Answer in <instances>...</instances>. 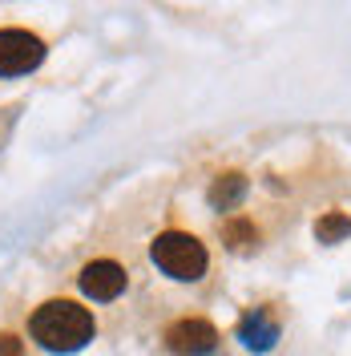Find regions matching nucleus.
I'll use <instances>...</instances> for the list:
<instances>
[{"label":"nucleus","mask_w":351,"mask_h":356,"mask_svg":"<svg viewBox=\"0 0 351 356\" xmlns=\"http://www.w3.org/2000/svg\"><path fill=\"white\" fill-rule=\"evenodd\" d=\"M166 344L178 356H206V353H214V344H219V328L206 324V320H178L174 328L166 332Z\"/></svg>","instance_id":"4"},{"label":"nucleus","mask_w":351,"mask_h":356,"mask_svg":"<svg viewBox=\"0 0 351 356\" xmlns=\"http://www.w3.org/2000/svg\"><path fill=\"white\" fill-rule=\"evenodd\" d=\"M0 356H21V340L17 336H0Z\"/></svg>","instance_id":"10"},{"label":"nucleus","mask_w":351,"mask_h":356,"mask_svg":"<svg viewBox=\"0 0 351 356\" xmlns=\"http://www.w3.org/2000/svg\"><path fill=\"white\" fill-rule=\"evenodd\" d=\"M242 195H246V178L239 170H230V175H219L214 178V186H210V207H219V211H230V207H239Z\"/></svg>","instance_id":"7"},{"label":"nucleus","mask_w":351,"mask_h":356,"mask_svg":"<svg viewBox=\"0 0 351 356\" xmlns=\"http://www.w3.org/2000/svg\"><path fill=\"white\" fill-rule=\"evenodd\" d=\"M150 255H154V264L166 275H174L182 284H190V280H198L206 271V247L198 243L194 235H182V231L157 235L154 247H150Z\"/></svg>","instance_id":"2"},{"label":"nucleus","mask_w":351,"mask_h":356,"mask_svg":"<svg viewBox=\"0 0 351 356\" xmlns=\"http://www.w3.org/2000/svg\"><path fill=\"white\" fill-rule=\"evenodd\" d=\"M81 291L89 300H117L126 291V271L110 259H97L81 271Z\"/></svg>","instance_id":"5"},{"label":"nucleus","mask_w":351,"mask_h":356,"mask_svg":"<svg viewBox=\"0 0 351 356\" xmlns=\"http://www.w3.org/2000/svg\"><path fill=\"white\" fill-rule=\"evenodd\" d=\"M315 235H319V243H339V239L351 235V219L343 211H331V215H323L315 222Z\"/></svg>","instance_id":"8"},{"label":"nucleus","mask_w":351,"mask_h":356,"mask_svg":"<svg viewBox=\"0 0 351 356\" xmlns=\"http://www.w3.org/2000/svg\"><path fill=\"white\" fill-rule=\"evenodd\" d=\"M226 239H230L234 251H246V247L259 243V231H255L246 219H234V222H226Z\"/></svg>","instance_id":"9"},{"label":"nucleus","mask_w":351,"mask_h":356,"mask_svg":"<svg viewBox=\"0 0 351 356\" xmlns=\"http://www.w3.org/2000/svg\"><path fill=\"white\" fill-rule=\"evenodd\" d=\"M242 340L250 344V348H271L275 340H279V324H275V316L266 308H255L246 320H242Z\"/></svg>","instance_id":"6"},{"label":"nucleus","mask_w":351,"mask_h":356,"mask_svg":"<svg viewBox=\"0 0 351 356\" xmlns=\"http://www.w3.org/2000/svg\"><path fill=\"white\" fill-rule=\"evenodd\" d=\"M44 61L41 37L24 29H0V77H21Z\"/></svg>","instance_id":"3"},{"label":"nucleus","mask_w":351,"mask_h":356,"mask_svg":"<svg viewBox=\"0 0 351 356\" xmlns=\"http://www.w3.org/2000/svg\"><path fill=\"white\" fill-rule=\"evenodd\" d=\"M33 340H41L49 353H77L85 348L97 324H93V312L73 304V300H49L33 312Z\"/></svg>","instance_id":"1"}]
</instances>
